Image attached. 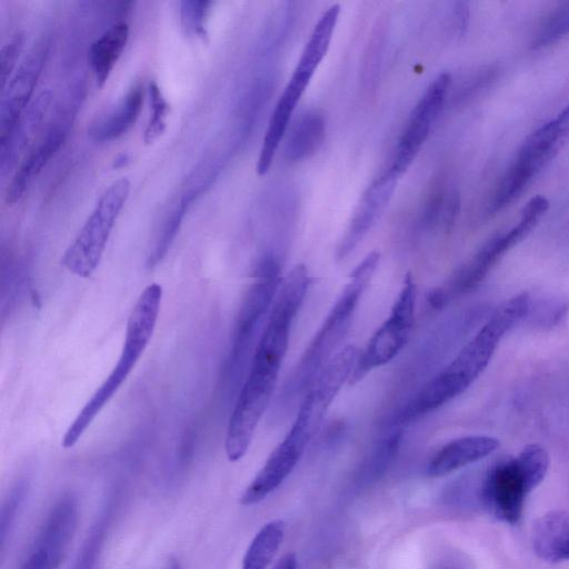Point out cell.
<instances>
[{"label": "cell", "mask_w": 569, "mask_h": 569, "mask_svg": "<svg viewBox=\"0 0 569 569\" xmlns=\"http://www.w3.org/2000/svg\"><path fill=\"white\" fill-rule=\"evenodd\" d=\"M527 234L528 232L517 223L508 232L488 240L445 283L429 291V306L441 309L477 288L499 259Z\"/></svg>", "instance_id": "cell-8"}, {"label": "cell", "mask_w": 569, "mask_h": 569, "mask_svg": "<svg viewBox=\"0 0 569 569\" xmlns=\"http://www.w3.org/2000/svg\"><path fill=\"white\" fill-rule=\"evenodd\" d=\"M167 569H182L177 559H170Z\"/></svg>", "instance_id": "cell-33"}, {"label": "cell", "mask_w": 569, "mask_h": 569, "mask_svg": "<svg viewBox=\"0 0 569 569\" xmlns=\"http://www.w3.org/2000/svg\"><path fill=\"white\" fill-rule=\"evenodd\" d=\"M24 43V34L17 31L11 38L2 46L0 53L1 62V88L3 89L10 80V76L17 64L19 56L22 51Z\"/></svg>", "instance_id": "cell-28"}, {"label": "cell", "mask_w": 569, "mask_h": 569, "mask_svg": "<svg viewBox=\"0 0 569 569\" xmlns=\"http://www.w3.org/2000/svg\"><path fill=\"white\" fill-rule=\"evenodd\" d=\"M326 136V120L319 110H308L299 116L286 136L284 157L298 162L311 157Z\"/></svg>", "instance_id": "cell-19"}, {"label": "cell", "mask_w": 569, "mask_h": 569, "mask_svg": "<svg viewBox=\"0 0 569 569\" xmlns=\"http://www.w3.org/2000/svg\"><path fill=\"white\" fill-rule=\"evenodd\" d=\"M456 23L460 33L467 28L468 22V4L466 2H457L455 8Z\"/></svg>", "instance_id": "cell-29"}, {"label": "cell", "mask_w": 569, "mask_h": 569, "mask_svg": "<svg viewBox=\"0 0 569 569\" xmlns=\"http://www.w3.org/2000/svg\"><path fill=\"white\" fill-rule=\"evenodd\" d=\"M416 300L417 287L412 276L407 273L388 318L358 353L350 383L360 381L373 369L390 362L402 350L413 327Z\"/></svg>", "instance_id": "cell-7"}, {"label": "cell", "mask_w": 569, "mask_h": 569, "mask_svg": "<svg viewBox=\"0 0 569 569\" xmlns=\"http://www.w3.org/2000/svg\"><path fill=\"white\" fill-rule=\"evenodd\" d=\"M498 439L489 436H466L443 445L429 460L427 475L443 477L496 451Z\"/></svg>", "instance_id": "cell-16"}, {"label": "cell", "mask_w": 569, "mask_h": 569, "mask_svg": "<svg viewBox=\"0 0 569 569\" xmlns=\"http://www.w3.org/2000/svg\"><path fill=\"white\" fill-rule=\"evenodd\" d=\"M531 487L517 457L492 466L481 486V500L497 518L517 523L521 518L526 496Z\"/></svg>", "instance_id": "cell-11"}, {"label": "cell", "mask_w": 569, "mask_h": 569, "mask_svg": "<svg viewBox=\"0 0 569 569\" xmlns=\"http://www.w3.org/2000/svg\"><path fill=\"white\" fill-rule=\"evenodd\" d=\"M210 1L184 0L180 2V20L188 36L207 37L206 18Z\"/></svg>", "instance_id": "cell-25"}, {"label": "cell", "mask_w": 569, "mask_h": 569, "mask_svg": "<svg viewBox=\"0 0 569 569\" xmlns=\"http://www.w3.org/2000/svg\"><path fill=\"white\" fill-rule=\"evenodd\" d=\"M450 84L449 73L438 74L412 109L389 164L399 176L409 168L427 140L433 122L443 108Z\"/></svg>", "instance_id": "cell-10"}, {"label": "cell", "mask_w": 569, "mask_h": 569, "mask_svg": "<svg viewBox=\"0 0 569 569\" xmlns=\"http://www.w3.org/2000/svg\"><path fill=\"white\" fill-rule=\"evenodd\" d=\"M129 161H130L129 154L126 152H122V153H119L114 158L112 166H113V168H121V167L127 166Z\"/></svg>", "instance_id": "cell-32"}, {"label": "cell", "mask_w": 569, "mask_h": 569, "mask_svg": "<svg viewBox=\"0 0 569 569\" xmlns=\"http://www.w3.org/2000/svg\"><path fill=\"white\" fill-rule=\"evenodd\" d=\"M284 530L282 520L266 523L250 542L241 569H267L283 540Z\"/></svg>", "instance_id": "cell-22"}, {"label": "cell", "mask_w": 569, "mask_h": 569, "mask_svg": "<svg viewBox=\"0 0 569 569\" xmlns=\"http://www.w3.org/2000/svg\"><path fill=\"white\" fill-rule=\"evenodd\" d=\"M378 251L369 252L349 274L336 302L320 328L286 378L276 399V416L281 418L297 408L316 378L342 348L358 305L379 264ZM299 406V405H298Z\"/></svg>", "instance_id": "cell-3"}, {"label": "cell", "mask_w": 569, "mask_h": 569, "mask_svg": "<svg viewBox=\"0 0 569 569\" xmlns=\"http://www.w3.org/2000/svg\"><path fill=\"white\" fill-rule=\"evenodd\" d=\"M52 94L46 90L40 92L27 107L11 131L0 140V173L4 177L18 163L20 156L28 148L46 118Z\"/></svg>", "instance_id": "cell-15"}, {"label": "cell", "mask_w": 569, "mask_h": 569, "mask_svg": "<svg viewBox=\"0 0 569 569\" xmlns=\"http://www.w3.org/2000/svg\"><path fill=\"white\" fill-rule=\"evenodd\" d=\"M78 520V499L72 493L63 495L48 513L19 569H58L74 536Z\"/></svg>", "instance_id": "cell-9"}, {"label": "cell", "mask_w": 569, "mask_h": 569, "mask_svg": "<svg viewBox=\"0 0 569 569\" xmlns=\"http://www.w3.org/2000/svg\"><path fill=\"white\" fill-rule=\"evenodd\" d=\"M532 547L546 561L569 560V513L550 511L541 516L533 525Z\"/></svg>", "instance_id": "cell-17"}, {"label": "cell", "mask_w": 569, "mask_h": 569, "mask_svg": "<svg viewBox=\"0 0 569 569\" xmlns=\"http://www.w3.org/2000/svg\"><path fill=\"white\" fill-rule=\"evenodd\" d=\"M129 26L120 21L106 30L89 48V62L94 73L97 86L102 88L110 72L126 48Z\"/></svg>", "instance_id": "cell-20"}, {"label": "cell", "mask_w": 569, "mask_h": 569, "mask_svg": "<svg viewBox=\"0 0 569 569\" xmlns=\"http://www.w3.org/2000/svg\"><path fill=\"white\" fill-rule=\"evenodd\" d=\"M27 495V485L24 481H18L8 492L1 507L0 517V540L3 546L8 533L16 521L19 509L21 508Z\"/></svg>", "instance_id": "cell-27"}, {"label": "cell", "mask_w": 569, "mask_h": 569, "mask_svg": "<svg viewBox=\"0 0 569 569\" xmlns=\"http://www.w3.org/2000/svg\"><path fill=\"white\" fill-rule=\"evenodd\" d=\"M161 299L162 288L156 282L148 284L139 296L128 318L120 357L109 376L68 427L61 442L63 448H72L78 442L133 370L154 331Z\"/></svg>", "instance_id": "cell-4"}, {"label": "cell", "mask_w": 569, "mask_h": 569, "mask_svg": "<svg viewBox=\"0 0 569 569\" xmlns=\"http://www.w3.org/2000/svg\"><path fill=\"white\" fill-rule=\"evenodd\" d=\"M109 523V511H104L92 523L88 531L81 548L73 561L71 569H94L103 546Z\"/></svg>", "instance_id": "cell-23"}, {"label": "cell", "mask_w": 569, "mask_h": 569, "mask_svg": "<svg viewBox=\"0 0 569 569\" xmlns=\"http://www.w3.org/2000/svg\"><path fill=\"white\" fill-rule=\"evenodd\" d=\"M142 102L143 88L141 84H137L129 90L114 109L91 123L88 134L96 142L111 141L121 137L136 123Z\"/></svg>", "instance_id": "cell-18"}, {"label": "cell", "mask_w": 569, "mask_h": 569, "mask_svg": "<svg viewBox=\"0 0 569 569\" xmlns=\"http://www.w3.org/2000/svg\"><path fill=\"white\" fill-rule=\"evenodd\" d=\"M562 138L569 134V106L553 119Z\"/></svg>", "instance_id": "cell-30"}, {"label": "cell", "mask_w": 569, "mask_h": 569, "mask_svg": "<svg viewBox=\"0 0 569 569\" xmlns=\"http://www.w3.org/2000/svg\"><path fill=\"white\" fill-rule=\"evenodd\" d=\"M546 164L545 161L519 152L515 163L502 178L490 206L491 212H497L518 198L530 180Z\"/></svg>", "instance_id": "cell-21"}, {"label": "cell", "mask_w": 569, "mask_h": 569, "mask_svg": "<svg viewBox=\"0 0 569 569\" xmlns=\"http://www.w3.org/2000/svg\"><path fill=\"white\" fill-rule=\"evenodd\" d=\"M129 192L130 181L127 178H120L107 187L61 258V264L68 271L80 278H89L94 272Z\"/></svg>", "instance_id": "cell-6"}, {"label": "cell", "mask_w": 569, "mask_h": 569, "mask_svg": "<svg viewBox=\"0 0 569 569\" xmlns=\"http://www.w3.org/2000/svg\"><path fill=\"white\" fill-rule=\"evenodd\" d=\"M569 33V2L563 3L545 22L538 32L533 46L542 47L557 41Z\"/></svg>", "instance_id": "cell-26"}, {"label": "cell", "mask_w": 569, "mask_h": 569, "mask_svg": "<svg viewBox=\"0 0 569 569\" xmlns=\"http://www.w3.org/2000/svg\"><path fill=\"white\" fill-rule=\"evenodd\" d=\"M280 273L281 262L273 252L264 253L254 268L253 280L243 296L236 318L226 361V379L232 386L239 382L257 332L280 289Z\"/></svg>", "instance_id": "cell-5"}, {"label": "cell", "mask_w": 569, "mask_h": 569, "mask_svg": "<svg viewBox=\"0 0 569 569\" xmlns=\"http://www.w3.org/2000/svg\"><path fill=\"white\" fill-rule=\"evenodd\" d=\"M149 94L152 113L143 132V141L147 144L152 143L163 133L166 129V118L170 110V106L157 82H150Z\"/></svg>", "instance_id": "cell-24"}, {"label": "cell", "mask_w": 569, "mask_h": 569, "mask_svg": "<svg viewBox=\"0 0 569 569\" xmlns=\"http://www.w3.org/2000/svg\"><path fill=\"white\" fill-rule=\"evenodd\" d=\"M70 124L71 114L64 112L62 116L61 112L59 120L51 124L42 140L29 151L6 189L4 200L8 204H14L23 197L29 183L64 142Z\"/></svg>", "instance_id": "cell-14"}, {"label": "cell", "mask_w": 569, "mask_h": 569, "mask_svg": "<svg viewBox=\"0 0 569 569\" xmlns=\"http://www.w3.org/2000/svg\"><path fill=\"white\" fill-rule=\"evenodd\" d=\"M530 310V296L503 301L443 369L428 379L398 408L389 427L405 430L412 422L463 393L489 365L499 342Z\"/></svg>", "instance_id": "cell-2"}, {"label": "cell", "mask_w": 569, "mask_h": 569, "mask_svg": "<svg viewBox=\"0 0 569 569\" xmlns=\"http://www.w3.org/2000/svg\"><path fill=\"white\" fill-rule=\"evenodd\" d=\"M272 569H297V558L293 552L282 556Z\"/></svg>", "instance_id": "cell-31"}, {"label": "cell", "mask_w": 569, "mask_h": 569, "mask_svg": "<svg viewBox=\"0 0 569 569\" xmlns=\"http://www.w3.org/2000/svg\"><path fill=\"white\" fill-rule=\"evenodd\" d=\"M400 176L389 166L367 187L338 243L336 258L343 261L361 243L387 207Z\"/></svg>", "instance_id": "cell-12"}, {"label": "cell", "mask_w": 569, "mask_h": 569, "mask_svg": "<svg viewBox=\"0 0 569 569\" xmlns=\"http://www.w3.org/2000/svg\"><path fill=\"white\" fill-rule=\"evenodd\" d=\"M49 42L39 40L27 53L13 77L2 89L0 104V140L13 128L29 106L39 76L46 62Z\"/></svg>", "instance_id": "cell-13"}, {"label": "cell", "mask_w": 569, "mask_h": 569, "mask_svg": "<svg viewBox=\"0 0 569 569\" xmlns=\"http://www.w3.org/2000/svg\"><path fill=\"white\" fill-rule=\"evenodd\" d=\"M310 281L308 268L301 263L282 280L229 419L224 447L230 461L246 455L269 406Z\"/></svg>", "instance_id": "cell-1"}]
</instances>
